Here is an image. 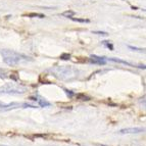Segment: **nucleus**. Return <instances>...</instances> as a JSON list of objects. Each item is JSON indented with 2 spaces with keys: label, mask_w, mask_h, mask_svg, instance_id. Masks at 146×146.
I'll return each mask as SVG.
<instances>
[{
  "label": "nucleus",
  "mask_w": 146,
  "mask_h": 146,
  "mask_svg": "<svg viewBox=\"0 0 146 146\" xmlns=\"http://www.w3.org/2000/svg\"><path fill=\"white\" fill-rule=\"evenodd\" d=\"M1 54L3 56V61L8 66H17L19 63L33 60L29 56L19 53V52L11 51V50H3V51H1Z\"/></svg>",
  "instance_id": "nucleus-1"
},
{
  "label": "nucleus",
  "mask_w": 146,
  "mask_h": 146,
  "mask_svg": "<svg viewBox=\"0 0 146 146\" xmlns=\"http://www.w3.org/2000/svg\"><path fill=\"white\" fill-rule=\"evenodd\" d=\"M128 47H129L130 49H132L133 51H139V52H143V51H144V49L137 48V47H133V46H131V45H128Z\"/></svg>",
  "instance_id": "nucleus-14"
},
{
  "label": "nucleus",
  "mask_w": 146,
  "mask_h": 146,
  "mask_svg": "<svg viewBox=\"0 0 146 146\" xmlns=\"http://www.w3.org/2000/svg\"><path fill=\"white\" fill-rule=\"evenodd\" d=\"M50 71L52 72L56 78L60 79V80L70 81L78 77L79 71L72 66H56V68H51Z\"/></svg>",
  "instance_id": "nucleus-2"
},
{
  "label": "nucleus",
  "mask_w": 146,
  "mask_h": 146,
  "mask_svg": "<svg viewBox=\"0 0 146 146\" xmlns=\"http://www.w3.org/2000/svg\"><path fill=\"white\" fill-rule=\"evenodd\" d=\"M74 22H78V23H89V20H85V19H76V17H71Z\"/></svg>",
  "instance_id": "nucleus-12"
},
{
  "label": "nucleus",
  "mask_w": 146,
  "mask_h": 146,
  "mask_svg": "<svg viewBox=\"0 0 146 146\" xmlns=\"http://www.w3.org/2000/svg\"><path fill=\"white\" fill-rule=\"evenodd\" d=\"M89 60L92 63H94V64L103 66V64L106 63V57H100V56H97V55H91Z\"/></svg>",
  "instance_id": "nucleus-5"
},
{
  "label": "nucleus",
  "mask_w": 146,
  "mask_h": 146,
  "mask_svg": "<svg viewBox=\"0 0 146 146\" xmlns=\"http://www.w3.org/2000/svg\"><path fill=\"white\" fill-rule=\"evenodd\" d=\"M93 34L101 35V36H107V35H108L106 32H100V31H94V32H93Z\"/></svg>",
  "instance_id": "nucleus-15"
},
{
  "label": "nucleus",
  "mask_w": 146,
  "mask_h": 146,
  "mask_svg": "<svg viewBox=\"0 0 146 146\" xmlns=\"http://www.w3.org/2000/svg\"><path fill=\"white\" fill-rule=\"evenodd\" d=\"M77 98L80 100H90V97H88V96H86L85 94H82V93L77 94Z\"/></svg>",
  "instance_id": "nucleus-11"
},
{
  "label": "nucleus",
  "mask_w": 146,
  "mask_h": 146,
  "mask_svg": "<svg viewBox=\"0 0 146 146\" xmlns=\"http://www.w3.org/2000/svg\"><path fill=\"white\" fill-rule=\"evenodd\" d=\"M38 103L41 107H47V106H50V103L48 101H46L45 99H37Z\"/></svg>",
  "instance_id": "nucleus-8"
},
{
  "label": "nucleus",
  "mask_w": 146,
  "mask_h": 146,
  "mask_svg": "<svg viewBox=\"0 0 146 146\" xmlns=\"http://www.w3.org/2000/svg\"><path fill=\"white\" fill-rule=\"evenodd\" d=\"M103 43L105 44V45H106L107 47H108V48H110V50H112V49H113V47H112V45L110 43H108V41H103Z\"/></svg>",
  "instance_id": "nucleus-16"
},
{
  "label": "nucleus",
  "mask_w": 146,
  "mask_h": 146,
  "mask_svg": "<svg viewBox=\"0 0 146 146\" xmlns=\"http://www.w3.org/2000/svg\"><path fill=\"white\" fill-rule=\"evenodd\" d=\"M70 58H71V55L68 53H63L60 55V59H63V60H68Z\"/></svg>",
  "instance_id": "nucleus-13"
},
{
  "label": "nucleus",
  "mask_w": 146,
  "mask_h": 146,
  "mask_svg": "<svg viewBox=\"0 0 146 146\" xmlns=\"http://www.w3.org/2000/svg\"><path fill=\"white\" fill-rule=\"evenodd\" d=\"M22 107V103H17V102H12V103H8V104H5L4 108L2 110L6 111V110H15V108H20Z\"/></svg>",
  "instance_id": "nucleus-6"
},
{
  "label": "nucleus",
  "mask_w": 146,
  "mask_h": 146,
  "mask_svg": "<svg viewBox=\"0 0 146 146\" xmlns=\"http://www.w3.org/2000/svg\"><path fill=\"white\" fill-rule=\"evenodd\" d=\"M66 91V93L68 94V96H70V97H72V96H74V93L73 92H71L70 90H64Z\"/></svg>",
  "instance_id": "nucleus-17"
},
{
  "label": "nucleus",
  "mask_w": 146,
  "mask_h": 146,
  "mask_svg": "<svg viewBox=\"0 0 146 146\" xmlns=\"http://www.w3.org/2000/svg\"><path fill=\"white\" fill-rule=\"evenodd\" d=\"M108 59H110V60H111V61H115V62L124 63V64H127V66H132V64H131V63L127 62V61H125V60H122V59H119V58H108Z\"/></svg>",
  "instance_id": "nucleus-10"
},
{
  "label": "nucleus",
  "mask_w": 146,
  "mask_h": 146,
  "mask_svg": "<svg viewBox=\"0 0 146 146\" xmlns=\"http://www.w3.org/2000/svg\"><path fill=\"white\" fill-rule=\"evenodd\" d=\"M61 15L64 17H73L74 15H75V11H73V10H66V11H63L62 13H61Z\"/></svg>",
  "instance_id": "nucleus-7"
},
{
  "label": "nucleus",
  "mask_w": 146,
  "mask_h": 146,
  "mask_svg": "<svg viewBox=\"0 0 146 146\" xmlns=\"http://www.w3.org/2000/svg\"><path fill=\"white\" fill-rule=\"evenodd\" d=\"M25 88L17 86L15 84H7L3 88H1L0 93H5V94H11V95H19L25 93Z\"/></svg>",
  "instance_id": "nucleus-3"
},
{
  "label": "nucleus",
  "mask_w": 146,
  "mask_h": 146,
  "mask_svg": "<svg viewBox=\"0 0 146 146\" xmlns=\"http://www.w3.org/2000/svg\"><path fill=\"white\" fill-rule=\"evenodd\" d=\"M143 128H138V127H135V128H125V129L119 130V134H138V133H141L143 132Z\"/></svg>",
  "instance_id": "nucleus-4"
},
{
  "label": "nucleus",
  "mask_w": 146,
  "mask_h": 146,
  "mask_svg": "<svg viewBox=\"0 0 146 146\" xmlns=\"http://www.w3.org/2000/svg\"><path fill=\"white\" fill-rule=\"evenodd\" d=\"M4 106H5V103H3V102L0 101V110H2L3 108H4Z\"/></svg>",
  "instance_id": "nucleus-18"
},
{
  "label": "nucleus",
  "mask_w": 146,
  "mask_h": 146,
  "mask_svg": "<svg viewBox=\"0 0 146 146\" xmlns=\"http://www.w3.org/2000/svg\"><path fill=\"white\" fill-rule=\"evenodd\" d=\"M10 78H11V79H13V80H15V81H17V77H15V76H13V75H11V76H10Z\"/></svg>",
  "instance_id": "nucleus-19"
},
{
  "label": "nucleus",
  "mask_w": 146,
  "mask_h": 146,
  "mask_svg": "<svg viewBox=\"0 0 146 146\" xmlns=\"http://www.w3.org/2000/svg\"><path fill=\"white\" fill-rule=\"evenodd\" d=\"M25 17H40V19H43V17H45V15H42V13H35V12H33V13H28V15H25Z\"/></svg>",
  "instance_id": "nucleus-9"
}]
</instances>
